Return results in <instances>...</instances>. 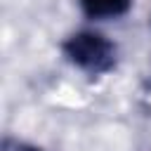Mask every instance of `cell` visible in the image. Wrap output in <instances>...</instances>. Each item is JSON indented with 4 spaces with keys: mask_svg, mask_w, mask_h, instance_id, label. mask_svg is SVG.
<instances>
[{
    "mask_svg": "<svg viewBox=\"0 0 151 151\" xmlns=\"http://www.w3.org/2000/svg\"><path fill=\"white\" fill-rule=\"evenodd\" d=\"M64 57L90 76L109 73L116 66V45L97 31H78L61 45Z\"/></svg>",
    "mask_w": 151,
    "mask_h": 151,
    "instance_id": "cell-1",
    "label": "cell"
},
{
    "mask_svg": "<svg viewBox=\"0 0 151 151\" xmlns=\"http://www.w3.org/2000/svg\"><path fill=\"white\" fill-rule=\"evenodd\" d=\"M78 2H80L83 14L94 21L123 17L132 7V0H78Z\"/></svg>",
    "mask_w": 151,
    "mask_h": 151,
    "instance_id": "cell-2",
    "label": "cell"
},
{
    "mask_svg": "<svg viewBox=\"0 0 151 151\" xmlns=\"http://www.w3.org/2000/svg\"><path fill=\"white\" fill-rule=\"evenodd\" d=\"M2 151H40V149L33 146V144H28V142H19V139L7 137L2 142Z\"/></svg>",
    "mask_w": 151,
    "mask_h": 151,
    "instance_id": "cell-3",
    "label": "cell"
}]
</instances>
